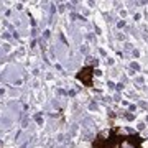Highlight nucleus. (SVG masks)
Masks as SVG:
<instances>
[{
	"mask_svg": "<svg viewBox=\"0 0 148 148\" xmlns=\"http://www.w3.org/2000/svg\"><path fill=\"white\" fill-rule=\"evenodd\" d=\"M91 74H92L91 69H84V71H81V72H79V79H81V81H84L86 84H91Z\"/></svg>",
	"mask_w": 148,
	"mask_h": 148,
	"instance_id": "f257e3e1",
	"label": "nucleus"
},
{
	"mask_svg": "<svg viewBox=\"0 0 148 148\" xmlns=\"http://www.w3.org/2000/svg\"><path fill=\"white\" fill-rule=\"evenodd\" d=\"M122 148H135V145H132L130 141H124V143H122Z\"/></svg>",
	"mask_w": 148,
	"mask_h": 148,
	"instance_id": "f03ea898",
	"label": "nucleus"
},
{
	"mask_svg": "<svg viewBox=\"0 0 148 148\" xmlns=\"http://www.w3.org/2000/svg\"><path fill=\"white\" fill-rule=\"evenodd\" d=\"M132 69H135V71H138V69H140V68H138V64H135V62H133V64H132Z\"/></svg>",
	"mask_w": 148,
	"mask_h": 148,
	"instance_id": "7ed1b4c3",
	"label": "nucleus"
}]
</instances>
